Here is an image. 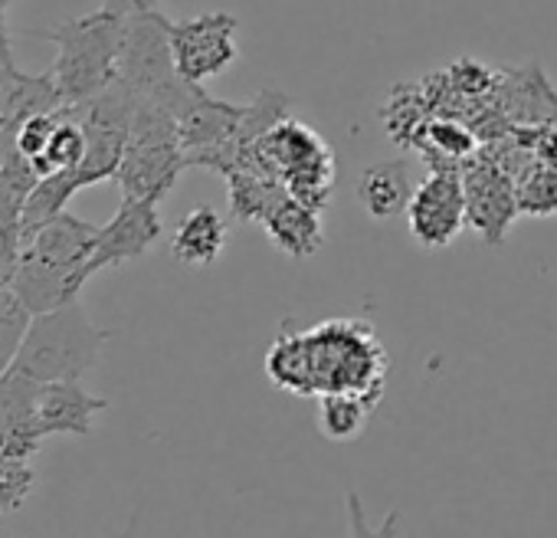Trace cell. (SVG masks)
Wrapping results in <instances>:
<instances>
[{
	"label": "cell",
	"instance_id": "3957f363",
	"mask_svg": "<svg viewBox=\"0 0 557 538\" xmlns=\"http://www.w3.org/2000/svg\"><path fill=\"white\" fill-rule=\"evenodd\" d=\"M125 21L99 8L96 14L73 17L47 34H34L57 47L53 80L63 96V106L73 109L89 102L102 89L119 80V53H122Z\"/></svg>",
	"mask_w": 557,
	"mask_h": 538
},
{
	"label": "cell",
	"instance_id": "44dd1931",
	"mask_svg": "<svg viewBox=\"0 0 557 538\" xmlns=\"http://www.w3.org/2000/svg\"><path fill=\"white\" fill-rule=\"evenodd\" d=\"M515 187H518L521 213H531V217L557 213V161L554 158H541L534 168H524Z\"/></svg>",
	"mask_w": 557,
	"mask_h": 538
},
{
	"label": "cell",
	"instance_id": "8fae6325",
	"mask_svg": "<svg viewBox=\"0 0 557 538\" xmlns=\"http://www.w3.org/2000/svg\"><path fill=\"white\" fill-rule=\"evenodd\" d=\"M462 191L469 223L485 236V243L498 246L515 217L521 213L515 178L492 158H472L462 164Z\"/></svg>",
	"mask_w": 557,
	"mask_h": 538
},
{
	"label": "cell",
	"instance_id": "e0dca14e",
	"mask_svg": "<svg viewBox=\"0 0 557 538\" xmlns=\"http://www.w3.org/2000/svg\"><path fill=\"white\" fill-rule=\"evenodd\" d=\"M262 227H265L269 240L278 249L289 253V256H299V259L302 256H312L322 246V220H319V210L309 207V204H302V200H296L293 194H286L283 200H278L265 213Z\"/></svg>",
	"mask_w": 557,
	"mask_h": 538
},
{
	"label": "cell",
	"instance_id": "6da1fadb",
	"mask_svg": "<svg viewBox=\"0 0 557 538\" xmlns=\"http://www.w3.org/2000/svg\"><path fill=\"white\" fill-rule=\"evenodd\" d=\"M265 378L296 398L364 394L381 404L387 352L358 319H329L315 329H283L265 355Z\"/></svg>",
	"mask_w": 557,
	"mask_h": 538
},
{
	"label": "cell",
	"instance_id": "5bb4252c",
	"mask_svg": "<svg viewBox=\"0 0 557 538\" xmlns=\"http://www.w3.org/2000/svg\"><path fill=\"white\" fill-rule=\"evenodd\" d=\"M109 411V401L89 394L83 381H50L40 384L37 398V430L40 437H89L96 417Z\"/></svg>",
	"mask_w": 557,
	"mask_h": 538
},
{
	"label": "cell",
	"instance_id": "52a82bcc",
	"mask_svg": "<svg viewBox=\"0 0 557 538\" xmlns=\"http://www.w3.org/2000/svg\"><path fill=\"white\" fill-rule=\"evenodd\" d=\"M246 168H262L275 181H283L296 200L315 210H322L332 197V181H335L332 151L309 125L296 119L278 122L269 135H262Z\"/></svg>",
	"mask_w": 557,
	"mask_h": 538
},
{
	"label": "cell",
	"instance_id": "9c48e42d",
	"mask_svg": "<svg viewBox=\"0 0 557 538\" xmlns=\"http://www.w3.org/2000/svg\"><path fill=\"white\" fill-rule=\"evenodd\" d=\"M239 21L226 11H210L190 21H177L168 27L174 66L184 83L203 86L207 80L226 73L239 60L236 44Z\"/></svg>",
	"mask_w": 557,
	"mask_h": 538
},
{
	"label": "cell",
	"instance_id": "d6986e66",
	"mask_svg": "<svg viewBox=\"0 0 557 538\" xmlns=\"http://www.w3.org/2000/svg\"><path fill=\"white\" fill-rule=\"evenodd\" d=\"M377 401L364 398V394H322L319 401V430L322 437L335 440V443H348L358 440L374 414Z\"/></svg>",
	"mask_w": 557,
	"mask_h": 538
},
{
	"label": "cell",
	"instance_id": "ffe728a7",
	"mask_svg": "<svg viewBox=\"0 0 557 538\" xmlns=\"http://www.w3.org/2000/svg\"><path fill=\"white\" fill-rule=\"evenodd\" d=\"M83 155H86V135H83L79 122L70 115V109H63L47 151L40 161H34V168L40 178H47L53 171H76L83 164Z\"/></svg>",
	"mask_w": 557,
	"mask_h": 538
},
{
	"label": "cell",
	"instance_id": "2e32d148",
	"mask_svg": "<svg viewBox=\"0 0 557 538\" xmlns=\"http://www.w3.org/2000/svg\"><path fill=\"white\" fill-rule=\"evenodd\" d=\"M60 109H66V106H63L53 73L17 70L14 76L0 83V122H4V129H11V132H17V125L34 115L60 112Z\"/></svg>",
	"mask_w": 557,
	"mask_h": 538
},
{
	"label": "cell",
	"instance_id": "4fadbf2b",
	"mask_svg": "<svg viewBox=\"0 0 557 538\" xmlns=\"http://www.w3.org/2000/svg\"><path fill=\"white\" fill-rule=\"evenodd\" d=\"M37 398L40 384L21 371L0 375V450L17 460H34L44 447L37 430Z\"/></svg>",
	"mask_w": 557,
	"mask_h": 538
},
{
	"label": "cell",
	"instance_id": "7a4b0ae2",
	"mask_svg": "<svg viewBox=\"0 0 557 538\" xmlns=\"http://www.w3.org/2000/svg\"><path fill=\"white\" fill-rule=\"evenodd\" d=\"M96 233V223L63 210L60 217L47 220L21 240L11 286L34 316L79 299L83 286L89 283L86 262L92 256Z\"/></svg>",
	"mask_w": 557,
	"mask_h": 538
},
{
	"label": "cell",
	"instance_id": "30bf717a",
	"mask_svg": "<svg viewBox=\"0 0 557 538\" xmlns=\"http://www.w3.org/2000/svg\"><path fill=\"white\" fill-rule=\"evenodd\" d=\"M466 223L469 217H466L462 168H433V174L423 184H417L407 204L410 236L423 249H443L462 233Z\"/></svg>",
	"mask_w": 557,
	"mask_h": 538
},
{
	"label": "cell",
	"instance_id": "5b68a950",
	"mask_svg": "<svg viewBox=\"0 0 557 538\" xmlns=\"http://www.w3.org/2000/svg\"><path fill=\"white\" fill-rule=\"evenodd\" d=\"M184 168H187V155L181 145L177 115L151 99L135 96L128 145L115 174L122 197L161 204Z\"/></svg>",
	"mask_w": 557,
	"mask_h": 538
},
{
	"label": "cell",
	"instance_id": "603a6c76",
	"mask_svg": "<svg viewBox=\"0 0 557 538\" xmlns=\"http://www.w3.org/2000/svg\"><path fill=\"white\" fill-rule=\"evenodd\" d=\"M34 466L27 460L8 456L0 450V515H11L17 509H24L30 489H34Z\"/></svg>",
	"mask_w": 557,
	"mask_h": 538
},
{
	"label": "cell",
	"instance_id": "7402d4cb",
	"mask_svg": "<svg viewBox=\"0 0 557 538\" xmlns=\"http://www.w3.org/2000/svg\"><path fill=\"white\" fill-rule=\"evenodd\" d=\"M30 322H34V313L14 293V286L11 283L0 286V375H8L14 368Z\"/></svg>",
	"mask_w": 557,
	"mask_h": 538
},
{
	"label": "cell",
	"instance_id": "d4e9b609",
	"mask_svg": "<svg viewBox=\"0 0 557 538\" xmlns=\"http://www.w3.org/2000/svg\"><path fill=\"white\" fill-rule=\"evenodd\" d=\"M345 505H348L351 538H397V525H400V512H397V509H394V512H387V515H384V522L374 528V525L368 522V515H364V502H361V496H358L355 489L345 496Z\"/></svg>",
	"mask_w": 557,
	"mask_h": 538
},
{
	"label": "cell",
	"instance_id": "cb8c5ba5",
	"mask_svg": "<svg viewBox=\"0 0 557 538\" xmlns=\"http://www.w3.org/2000/svg\"><path fill=\"white\" fill-rule=\"evenodd\" d=\"M63 112V109H60ZM60 112H44V115H34L27 122L17 125L14 132V142H17V151L30 161H40L53 132H57V122H60Z\"/></svg>",
	"mask_w": 557,
	"mask_h": 538
},
{
	"label": "cell",
	"instance_id": "83f0119b",
	"mask_svg": "<svg viewBox=\"0 0 557 538\" xmlns=\"http://www.w3.org/2000/svg\"><path fill=\"white\" fill-rule=\"evenodd\" d=\"M11 4H14V0H0V57H4L11 66H17L14 63V37L8 30V11H11Z\"/></svg>",
	"mask_w": 557,
	"mask_h": 538
},
{
	"label": "cell",
	"instance_id": "4316f807",
	"mask_svg": "<svg viewBox=\"0 0 557 538\" xmlns=\"http://www.w3.org/2000/svg\"><path fill=\"white\" fill-rule=\"evenodd\" d=\"M161 0H102V8L115 17H135V14H148V11H158Z\"/></svg>",
	"mask_w": 557,
	"mask_h": 538
},
{
	"label": "cell",
	"instance_id": "484cf974",
	"mask_svg": "<svg viewBox=\"0 0 557 538\" xmlns=\"http://www.w3.org/2000/svg\"><path fill=\"white\" fill-rule=\"evenodd\" d=\"M17 256H21V236L11 230H0V286L11 283L17 269Z\"/></svg>",
	"mask_w": 557,
	"mask_h": 538
},
{
	"label": "cell",
	"instance_id": "ba28073f",
	"mask_svg": "<svg viewBox=\"0 0 557 538\" xmlns=\"http://www.w3.org/2000/svg\"><path fill=\"white\" fill-rule=\"evenodd\" d=\"M132 112H135V96L119 80L99 96H92L89 102H79L70 109V115L79 122L86 135V155H83V164L76 168L79 187L115 181L119 164L125 158L128 132H132Z\"/></svg>",
	"mask_w": 557,
	"mask_h": 538
},
{
	"label": "cell",
	"instance_id": "8992f818",
	"mask_svg": "<svg viewBox=\"0 0 557 538\" xmlns=\"http://www.w3.org/2000/svg\"><path fill=\"white\" fill-rule=\"evenodd\" d=\"M171 21L161 17L158 11L125 17V34H122V53H119V83L132 89L138 99H151L174 112L187 109V102L197 96L200 86L184 83L174 53H171V37H168Z\"/></svg>",
	"mask_w": 557,
	"mask_h": 538
},
{
	"label": "cell",
	"instance_id": "7c38bea8",
	"mask_svg": "<svg viewBox=\"0 0 557 538\" xmlns=\"http://www.w3.org/2000/svg\"><path fill=\"white\" fill-rule=\"evenodd\" d=\"M161 233H164V223L158 213V200L122 197V207L115 210V217L102 223L96 233V246L86 262V280H92L109 266L141 259L161 240Z\"/></svg>",
	"mask_w": 557,
	"mask_h": 538
},
{
	"label": "cell",
	"instance_id": "277c9868",
	"mask_svg": "<svg viewBox=\"0 0 557 538\" xmlns=\"http://www.w3.org/2000/svg\"><path fill=\"white\" fill-rule=\"evenodd\" d=\"M109 342V332H102L86 306L66 303L60 309L34 316L27 339L17 352L14 371L34 378L37 384L50 381H83L96 365Z\"/></svg>",
	"mask_w": 557,
	"mask_h": 538
},
{
	"label": "cell",
	"instance_id": "9a60e30c",
	"mask_svg": "<svg viewBox=\"0 0 557 538\" xmlns=\"http://www.w3.org/2000/svg\"><path fill=\"white\" fill-rule=\"evenodd\" d=\"M223 246H226V220L220 210H213L207 204L184 213L171 236V256L190 269L213 266L220 259Z\"/></svg>",
	"mask_w": 557,
	"mask_h": 538
},
{
	"label": "cell",
	"instance_id": "ac0fdd59",
	"mask_svg": "<svg viewBox=\"0 0 557 538\" xmlns=\"http://www.w3.org/2000/svg\"><path fill=\"white\" fill-rule=\"evenodd\" d=\"M417 184L404 161H377L358 178V200L374 220H387L404 210L413 197Z\"/></svg>",
	"mask_w": 557,
	"mask_h": 538
}]
</instances>
